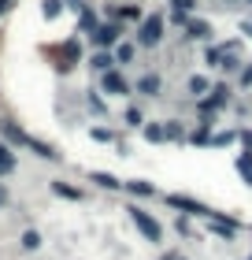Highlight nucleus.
<instances>
[{"mask_svg":"<svg viewBox=\"0 0 252 260\" xmlns=\"http://www.w3.org/2000/svg\"><path fill=\"white\" fill-rule=\"evenodd\" d=\"M163 138H167V141L186 138V134H182V126H178V119H167V126H163Z\"/></svg>","mask_w":252,"mask_h":260,"instance_id":"obj_17","label":"nucleus"},{"mask_svg":"<svg viewBox=\"0 0 252 260\" xmlns=\"http://www.w3.org/2000/svg\"><path fill=\"white\" fill-rule=\"evenodd\" d=\"M245 4H252V0H245Z\"/></svg>","mask_w":252,"mask_h":260,"instance_id":"obj_32","label":"nucleus"},{"mask_svg":"<svg viewBox=\"0 0 252 260\" xmlns=\"http://www.w3.org/2000/svg\"><path fill=\"white\" fill-rule=\"evenodd\" d=\"M119 34H123V30H119L115 22H107V26H97V30H93V45H97V49H107V45H115V41H119Z\"/></svg>","mask_w":252,"mask_h":260,"instance_id":"obj_5","label":"nucleus"},{"mask_svg":"<svg viewBox=\"0 0 252 260\" xmlns=\"http://www.w3.org/2000/svg\"><path fill=\"white\" fill-rule=\"evenodd\" d=\"M186 34H189V38H197V41H208L215 30H211L204 19H186Z\"/></svg>","mask_w":252,"mask_h":260,"instance_id":"obj_7","label":"nucleus"},{"mask_svg":"<svg viewBox=\"0 0 252 260\" xmlns=\"http://www.w3.org/2000/svg\"><path fill=\"white\" fill-rule=\"evenodd\" d=\"M178 260H182V256H178Z\"/></svg>","mask_w":252,"mask_h":260,"instance_id":"obj_33","label":"nucleus"},{"mask_svg":"<svg viewBox=\"0 0 252 260\" xmlns=\"http://www.w3.org/2000/svg\"><path fill=\"white\" fill-rule=\"evenodd\" d=\"M15 171V152H11V145H4V141H0V179H4V175H11Z\"/></svg>","mask_w":252,"mask_h":260,"instance_id":"obj_10","label":"nucleus"},{"mask_svg":"<svg viewBox=\"0 0 252 260\" xmlns=\"http://www.w3.org/2000/svg\"><path fill=\"white\" fill-rule=\"evenodd\" d=\"M226 101H230V86H226V82H219V86H211V97H208V104H211V108L219 112Z\"/></svg>","mask_w":252,"mask_h":260,"instance_id":"obj_9","label":"nucleus"},{"mask_svg":"<svg viewBox=\"0 0 252 260\" xmlns=\"http://www.w3.org/2000/svg\"><path fill=\"white\" fill-rule=\"evenodd\" d=\"M59 15V0H45V19H56Z\"/></svg>","mask_w":252,"mask_h":260,"instance_id":"obj_22","label":"nucleus"},{"mask_svg":"<svg viewBox=\"0 0 252 260\" xmlns=\"http://www.w3.org/2000/svg\"><path fill=\"white\" fill-rule=\"evenodd\" d=\"M245 34H252V22H245Z\"/></svg>","mask_w":252,"mask_h":260,"instance_id":"obj_30","label":"nucleus"},{"mask_svg":"<svg viewBox=\"0 0 252 260\" xmlns=\"http://www.w3.org/2000/svg\"><path fill=\"white\" fill-rule=\"evenodd\" d=\"M171 4H174V11H178V15H189V11L197 8V0H171Z\"/></svg>","mask_w":252,"mask_h":260,"instance_id":"obj_21","label":"nucleus"},{"mask_svg":"<svg viewBox=\"0 0 252 260\" xmlns=\"http://www.w3.org/2000/svg\"><path fill=\"white\" fill-rule=\"evenodd\" d=\"M141 134H145V141H167L160 123H145V126H141Z\"/></svg>","mask_w":252,"mask_h":260,"instance_id":"obj_16","label":"nucleus"},{"mask_svg":"<svg viewBox=\"0 0 252 260\" xmlns=\"http://www.w3.org/2000/svg\"><path fill=\"white\" fill-rule=\"evenodd\" d=\"M237 82H241V86H252V63H245V67H241V75H237Z\"/></svg>","mask_w":252,"mask_h":260,"instance_id":"obj_24","label":"nucleus"},{"mask_svg":"<svg viewBox=\"0 0 252 260\" xmlns=\"http://www.w3.org/2000/svg\"><path fill=\"white\" fill-rule=\"evenodd\" d=\"M163 260H178V256H171V253H167V256H163Z\"/></svg>","mask_w":252,"mask_h":260,"instance_id":"obj_31","label":"nucleus"},{"mask_svg":"<svg viewBox=\"0 0 252 260\" xmlns=\"http://www.w3.org/2000/svg\"><path fill=\"white\" fill-rule=\"evenodd\" d=\"M204 63L208 67H223V49H208L204 52Z\"/></svg>","mask_w":252,"mask_h":260,"instance_id":"obj_18","label":"nucleus"},{"mask_svg":"<svg viewBox=\"0 0 252 260\" xmlns=\"http://www.w3.org/2000/svg\"><path fill=\"white\" fill-rule=\"evenodd\" d=\"M82 30H97V15H89V11H86V15H82Z\"/></svg>","mask_w":252,"mask_h":260,"instance_id":"obj_26","label":"nucleus"},{"mask_svg":"<svg viewBox=\"0 0 252 260\" xmlns=\"http://www.w3.org/2000/svg\"><path fill=\"white\" fill-rule=\"evenodd\" d=\"M237 171H241V175H245V182L252 186V149H245L241 156H237Z\"/></svg>","mask_w":252,"mask_h":260,"instance_id":"obj_12","label":"nucleus"},{"mask_svg":"<svg viewBox=\"0 0 252 260\" xmlns=\"http://www.w3.org/2000/svg\"><path fill=\"white\" fill-rule=\"evenodd\" d=\"M126 212H130V219H134V227H137L141 234H145V238H149L152 245H156V242H163V227H160V223H156V219L149 216V212H145V208H137V205H130Z\"/></svg>","mask_w":252,"mask_h":260,"instance_id":"obj_1","label":"nucleus"},{"mask_svg":"<svg viewBox=\"0 0 252 260\" xmlns=\"http://www.w3.org/2000/svg\"><path fill=\"white\" fill-rule=\"evenodd\" d=\"M126 123L130 126H141V112L137 108H126Z\"/></svg>","mask_w":252,"mask_h":260,"instance_id":"obj_25","label":"nucleus"},{"mask_svg":"<svg viewBox=\"0 0 252 260\" xmlns=\"http://www.w3.org/2000/svg\"><path fill=\"white\" fill-rule=\"evenodd\" d=\"M123 190H130L134 197H152V193H156V186L145 182V179H134V182H123Z\"/></svg>","mask_w":252,"mask_h":260,"instance_id":"obj_11","label":"nucleus"},{"mask_svg":"<svg viewBox=\"0 0 252 260\" xmlns=\"http://www.w3.org/2000/svg\"><path fill=\"white\" fill-rule=\"evenodd\" d=\"M8 201H11V197H8V190H4V182H0V208H8Z\"/></svg>","mask_w":252,"mask_h":260,"instance_id":"obj_28","label":"nucleus"},{"mask_svg":"<svg viewBox=\"0 0 252 260\" xmlns=\"http://www.w3.org/2000/svg\"><path fill=\"white\" fill-rule=\"evenodd\" d=\"M134 89L141 93V97H156V93L163 89V82H160V75H141V78L134 82Z\"/></svg>","mask_w":252,"mask_h":260,"instance_id":"obj_6","label":"nucleus"},{"mask_svg":"<svg viewBox=\"0 0 252 260\" xmlns=\"http://www.w3.org/2000/svg\"><path fill=\"white\" fill-rule=\"evenodd\" d=\"M100 89H104V93H112V97H126V93L134 89V86H130V82L123 78V71H104V75H100Z\"/></svg>","mask_w":252,"mask_h":260,"instance_id":"obj_2","label":"nucleus"},{"mask_svg":"<svg viewBox=\"0 0 252 260\" xmlns=\"http://www.w3.org/2000/svg\"><path fill=\"white\" fill-rule=\"evenodd\" d=\"M248 260H252V256H248Z\"/></svg>","mask_w":252,"mask_h":260,"instance_id":"obj_34","label":"nucleus"},{"mask_svg":"<svg viewBox=\"0 0 252 260\" xmlns=\"http://www.w3.org/2000/svg\"><path fill=\"white\" fill-rule=\"evenodd\" d=\"M89 182L104 186V190H123V182H119L115 175H107V171H89Z\"/></svg>","mask_w":252,"mask_h":260,"instance_id":"obj_8","label":"nucleus"},{"mask_svg":"<svg viewBox=\"0 0 252 260\" xmlns=\"http://www.w3.org/2000/svg\"><path fill=\"white\" fill-rule=\"evenodd\" d=\"M52 193H59V197H70V201H78V197H82L78 190H70V186H63V182H52Z\"/></svg>","mask_w":252,"mask_h":260,"instance_id":"obj_19","label":"nucleus"},{"mask_svg":"<svg viewBox=\"0 0 252 260\" xmlns=\"http://www.w3.org/2000/svg\"><path fill=\"white\" fill-rule=\"evenodd\" d=\"M167 205L182 208V212H189V216H211L208 205H200V201H193V197H182V193H167Z\"/></svg>","mask_w":252,"mask_h":260,"instance_id":"obj_3","label":"nucleus"},{"mask_svg":"<svg viewBox=\"0 0 252 260\" xmlns=\"http://www.w3.org/2000/svg\"><path fill=\"white\" fill-rule=\"evenodd\" d=\"M208 141H211V134H208V126H200L197 134H193V145H208Z\"/></svg>","mask_w":252,"mask_h":260,"instance_id":"obj_23","label":"nucleus"},{"mask_svg":"<svg viewBox=\"0 0 252 260\" xmlns=\"http://www.w3.org/2000/svg\"><path fill=\"white\" fill-rule=\"evenodd\" d=\"M89 63H93V71H100V75H104V71H112L115 60H112L107 52H93V60H89Z\"/></svg>","mask_w":252,"mask_h":260,"instance_id":"obj_14","label":"nucleus"},{"mask_svg":"<svg viewBox=\"0 0 252 260\" xmlns=\"http://www.w3.org/2000/svg\"><path fill=\"white\" fill-rule=\"evenodd\" d=\"M38 245H41V234H38V231H26V234H22V249H38Z\"/></svg>","mask_w":252,"mask_h":260,"instance_id":"obj_20","label":"nucleus"},{"mask_svg":"<svg viewBox=\"0 0 252 260\" xmlns=\"http://www.w3.org/2000/svg\"><path fill=\"white\" fill-rule=\"evenodd\" d=\"M134 52H137V49H134V45H126V41L115 45V60H119V63H130V60H134Z\"/></svg>","mask_w":252,"mask_h":260,"instance_id":"obj_15","label":"nucleus"},{"mask_svg":"<svg viewBox=\"0 0 252 260\" xmlns=\"http://www.w3.org/2000/svg\"><path fill=\"white\" fill-rule=\"evenodd\" d=\"M241 138H245V145L252 149V130H245V134H241Z\"/></svg>","mask_w":252,"mask_h":260,"instance_id":"obj_29","label":"nucleus"},{"mask_svg":"<svg viewBox=\"0 0 252 260\" xmlns=\"http://www.w3.org/2000/svg\"><path fill=\"white\" fill-rule=\"evenodd\" d=\"M189 93H193V97H204V93H211V82L193 75V78H189Z\"/></svg>","mask_w":252,"mask_h":260,"instance_id":"obj_13","label":"nucleus"},{"mask_svg":"<svg viewBox=\"0 0 252 260\" xmlns=\"http://www.w3.org/2000/svg\"><path fill=\"white\" fill-rule=\"evenodd\" d=\"M160 38H163V19H160V15H152V19L141 22L137 45H160Z\"/></svg>","mask_w":252,"mask_h":260,"instance_id":"obj_4","label":"nucleus"},{"mask_svg":"<svg viewBox=\"0 0 252 260\" xmlns=\"http://www.w3.org/2000/svg\"><path fill=\"white\" fill-rule=\"evenodd\" d=\"M230 141H234V134H215L211 145H230Z\"/></svg>","mask_w":252,"mask_h":260,"instance_id":"obj_27","label":"nucleus"}]
</instances>
